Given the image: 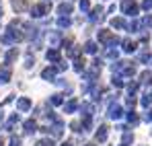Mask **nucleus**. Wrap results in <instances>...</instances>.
Returning <instances> with one entry per match:
<instances>
[{
	"label": "nucleus",
	"mask_w": 152,
	"mask_h": 146,
	"mask_svg": "<svg viewBox=\"0 0 152 146\" xmlns=\"http://www.w3.org/2000/svg\"><path fill=\"white\" fill-rule=\"evenodd\" d=\"M150 101H152V99H150V97H148V95H146V97L142 99V105H150Z\"/></svg>",
	"instance_id": "obj_1"
}]
</instances>
